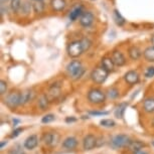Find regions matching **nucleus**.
<instances>
[{"mask_svg": "<svg viewBox=\"0 0 154 154\" xmlns=\"http://www.w3.org/2000/svg\"><path fill=\"white\" fill-rule=\"evenodd\" d=\"M127 106H128L127 103H121V104H119V105L116 107L115 112H114L115 117L118 118V119H122V118H123L124 113H125V110L127 109Z\"/></svg>", "mask_w": 154, "mask_h": 154, "instance_id": "19", "label": "nucleus"}, {"mask_svg": "<svg viewBox=\"0 0 154 154\" xmlns=\"http://www.w3.org/2000/svg\"><path fill=\"white\" fill-rule=\"evenodd\" d=\"M152 145H153V146H154V141H152Z\"/></svg>", "mask_w": 154, "mask_h": 154, "instance_id": "44", "label": "nucleus"}, {"mask_svg": "<svg viewBox=\"0 0 154 154\" xmlns=\"http://www.w3.org/2000/svg\"><path fill=\"white\" fill-rule=\"evenodd\" d=\"M144 57L147 62L149 63H154V46H149L144 51Z\"/></svg>", "mask_w": 154, "mask_h": 154, "instance_id": "21", "label": "nucleus"}, {"mask_svg": "<svg viewBox=\"0 0 154 154\" xmlns=\"http://www.w3.org/2000/svg\"><path fill=\"white\" fill-rule=\"evenodd\" d=\"M129 57H131L133 60H138L139 57H141L140 48H137V46H131V48H129Z\"/></svg>", "mask_w": 154, "mask_h": 154, "instance_id": "22", "label": "nucleus"}, {"mask_svg": "<svg viewBox=\"0 0 154 154\" xmlns=\"http://www.w3.org/2000/svg\"><path fill=\"white\" fill-rule=\"evenodd\" d=\"M8 1H11V0H1V3H5V2H8Z\"/></svg>", "mask_w": 154, "mask_h": 154, "instance_id": "43", "label": "nucleus"}, {"mask_svg": "<svg viewBox=\"0 0 154 154\" xmlns=\"http://www.w3.org/2000/svg\"><path fill=\"white\" fill-rule=\"evenodd\" d=\"M135 154H147L146 152H144V151H137V152H135Z\"/></svg>", "mask_w": 154, "mask_h": 154, "instance_id": "41", "label": "nucleus"}, {"mask_svg": "<svg viewBox=\"0 0 154 154\" xmlns=\"http://www.w3.org/2000/svg\"><path fill=\"white\" fill-rule=\"evenodd\" d=\"M83 13H84V7L82 5H78V6H75L74 9L71 11V13H69V19H71L72 21H75V20H77Z\"/></svg>", "mask_w": 154, "mask_h": 154, "instance_id": "16", "label": "nucleus"}, {"mask_svg": "<svg viewBox=\"0 0 154 154\" xmlns=\"http://www.w3.org/2000/svg\"><path fill=\"white\" fill-rule=\"evenodd\" d=\"M34 1H36V0H34Z\"/></svg>", "mask_w": 154, "mask_h": 154, "instance_id": "45", "label": "nucleus"}, {"mask_svg": "<svg viewBox=\"0 0 154 154\" xmlns=\"http://www.w3.org/2000/svg\"><path fill=\"white\" fill-rule=\"evenodd\" d=\"M151 43H152V45L154 46V34L152 35V37H151Z\"/></svg>", "mask_w": 154, "mask_h": 154, "instance_id": "42", "label": "nucleus"}, {"mask_svg": "<svg viewBox=\"0 0 154 154\" xmlns=\"http://www.w3.org/2000/svg\"><path fill=\"white\" fill-rule=\"evenodd\" d=\"M113 18H114L115 20V22H116V24L119 25V26H122V25L125 23V19H124V17L121 15L120 12L117 10V9H115L114 10V12H113Z\"/></svg>", "mask_w": 154, "mask_h": 154, "instance_id": "23", "label": "nucleus"}, {"mask_svg": "<svg viewBox=\"0 0 154 154\" xmlns=\"http://www.w3.org/2000/svg\"><path fill=\"white\" fill-rule=\"evenodd\" d=\"M84 53L83 45L81 40H75V42H72L68 45V54L71 57H78Z\"/></svg>", "mask_w": 154, "mask_h": 154, "instance_id": "5", "label": "nucleus"}, {"mask_svg": "<svg viewBox=\"0 0 154 154\" xmlns=\"http://www.w3.org/2000/svg\"><path fill=\"white\" fill-rule=\"evenodd\" d=\"M102 66L105 69H107L109 72L114 71L115 63L113 62L112 57H103L102 59Z\"/></svg>", "mask_w": 154, "mask_h": 154, "instance_id": "17", "label": "nucleus"}, {"mask_svg": "<svg viewBox=\"0 0 154 154\" xmlns=\"http://www.w3.org/2000/svg\"><path fill=\"white\" fill-rule=\"evenodd\" d=\"M124 79L126 81V83L129 84V85H135V84L139 82V75L135 71H129L125 74Z\"/></svg>", "mask_w": 154, "mask_h": 154, "instance_id": "10", "label": "nucleus"}, {"mask_svg": "<svg viewBox=\"0 0 154 154\" xmlns=\"http://www.w3.org/2000/svg\"><path fill=\"white\" fill-rule=\"evenodd\" d=\"M5 105L8 108L14 109L17 106L20 105V93L18 92H11L10 94L7 95V97L5 98Z\"/></svg>", "mask_w": 154, "mask_h": 154, "instance_id": "6", "label": "nucleus"}, {"mask_svg": "<svg viewBox=\"0 0 154 154\" xmlns=\"http://www.w3.org/2000/svg\"><path fill=\"white\" fill-rule=\"evenodd\" d=\"M108 114H109L108 112H98V111L90 112V115H92V116H105V115H108Z\"/></svg>", "mask_w": 154, "mask_h": 154, "instance_id": "37", "label": "nucleus"}, {"mask_svg": "<svg viewBox=\"0 0 154 154\" xmlns=\"http://www.w3.org/2000/svg\"><path fill=\"white\" fill-rule=\"evenodd\" d=\"M109 75V72L103 68V66H99L96 68L91 74V79L96 84H103L107 80Z\"/></svg>", "mask_w": 154, "mask_h": 154, "instance_id": "2", "label": "nucleus"}, {"mask_svg": "<svg viewBox=\"0 0 154 154\" xmlns=\"http://www.w3.org/2000/svg\"><path fill=\"white\" fill-rule=\"evenodd\" d=\"M112 60L114 62L115 66H122L126 63V59H125L124 54L121 53V51H114L112 54Z\"/></svg>", "mask_w": 154, "mask_h": 154, "instance_id": "13", "label": "nucleus"}, {"mask_svg": "<svg viewBox=\"0 0 154 154\" xmlns=\"http://www.w3.org/2000/svg\"><path fill=\"white\" fill-rule=\"evenodd\" d=\"M88 99L93 104H101L105 101L106 95L103 91L99 89H92L88 94Z\"/></svg>", "mask_w": 154, "mask_h": 154, "instance_id": "4", "label": "nucleus"}, {"mask_svg": "<svg viewBox=\"0 0 154 154\" xmlns=\"http://www.w3.org/2000/svg\"><path fill=\"white\" fill-rule=\"evenodd\" d=\"M107 96H108V98L110 99H116L119 96V91L116 88H111L108 90Z\"/></svg>", "mask_w": 154, "mask_h": 154, "instance_id": "29", "label": "nucleus"}, {"mask_svg": "<svg viewBox=\"0 0 154 154\" xmlns=\"http://www.w3.org/2000/svg\"><path fill=\"white\" fill-rule=\"evenodd\" d=\"M21 0H11L10 1V7L11 9H12V11H14V12H17L20 7H21Z\"/></svg>", "mask_w": 154, "mask_h": 154, "instance_id": "27", "label": "nucleus"}, {"mask_svg": "<svg viewBox=\"0 0 154 154\" xmlns=\"http://www.w3.org/2000/svg\"><path fill=\"white\" fill-rule=\"evenodd\" d=\"M96 144H97V138H96L94 135L89 134L84 138L83 146H84V149L85 150L94 149V148L96 147Z\"/></svg>", "mask_w": 154, "mask_h": 154, "instance_id": "9", "label": "nucleus"}, {"mask_svg": "<svg viewBox=\"0 0 154 154\" xmlns=\"http://www.w3.org/2000/svg\"><path fill=\"white\" fill-rule=\"evenodd\" d=\"M144 147V143H142L141 141H131L129 144V148L134 152L140 151L142 148Z\"/></svg>", "mask_w": 154, "mask_h": 154, "instance_id": "25", "label": "nucleus"}, {"mask_svg": "<svg viewBox=\"0 0 154 154\" xmlns=\"http://www.w3.org/2000/svg\"><path fill=\"white\" fill-rule=\"evenodd\" d=\"M78 145V140L75 137H68L63 142V146L66 149H75Z\"/></svg>", "mask_w": 154, "mask_h": 154, "instance_id": "18", "label": "nucleus"}, {"mask_svg": "<svg viewBox=\"0 0 154 154\" xmlns=\"http://www.w3.org/2000/svg\"><path fill=\"white\" fill-rule=\"evenodd\" d=\"M60 87L57 84H54L53 86L49 88L48 90V98L49 101H54L60 97Z\"/></svg>", "mask_w": 154, "mask_h": 154, "instance_id": "11", "label": "nucleus"}, {"mask_svg": "<svg viewBox=\"0 0 154 154\" xmlns=\"http://www.w3.org/2000/svg\"><path fill=\"white\" fill-rule=\"evenodd\" d=\"M32 7L35 12L37 13H42L45 10V3H43V0H36L34 1V3L32 4Z\"/></svg>", "mask_w": 154, "mask_h": 154, "instance_id": "26", "label": "nucleus"}, {"mask_svg": "<svg viewBox=\"0 0 154 154\" xmlns=\"http://www.w3.org/2000/svg\"><path fill=\"white\" fill-rule=\"evenodd\" d=\"M10 154H25V153H24V151L21 149V148L17 147V148H14V149L11 150Z\"/></svg>", "mask_w": 154, "mask_h": 154, "instance_id": "36", "label": "nucleus"}, {"mask_svg": "<svg viewBox=\"0 0 154 154\" xmlns=\"http://www.w3.org/2000/svg\"><path fill=\"white\" fill-rule=\"evenodd\" d=\"M51 8H53L54 11L60 12V11H63L66 8V0H51Z\"/></svg>", "mask_w": 154, "mask_h": 154, "instance_id": "15", "label": "nucleus"}, {"mask_svg": "<svg viewBox=\"0 0 154 154\" xmlns=\"http://www.w3.org/2000/svg\"><path fill=\"white\" fill-rule=\"evenodd\" d=\"M34 93L31 90H25L20 93V105H25L33 99Z\"/></svg>", "mask_w": 154, "mask_h": 154, "instance_id": "14", "label": "nucleus"}, {"mask_svg": "<svg viewBox=\"0 0 154 154\" xmlns=\"http://www.w3.org/2000/svg\"><path fill=\"white\" fill-rule=\"evenodd\" d=\"M6 144H7V141H3V142H1V145H0V148H1V149H2V148H3Z\"/></svg>", "mask_w": 154, "mask_h": 154, "instance_id": "40", "label": "nucleus"}, {"mask_svg": "<svg viewBox=\"0 0 154 154\" xmlns=\"http://www.w3.org/2000/svg\"><path fill=\"white\" fill-rule=\"evenodd\" d=\"M145 77L146 78H152L154 77V66H150L145 72Z\"/></svg>", "mask_w": 154, "mask_h": 154, "instance_id": "33", "label": "nucleus"}, {"mask_svg": "<svg viewBox=\"0 0 154 154\" xmlns=\"http://www.w3.org/2000/svg\"><path fill=\"white\" fill-rule=\"evenodd\" d=\"M7 91V84L6 82H4V81H1L0 82V94L1 95H4L5 93Z\"/></svg>", "mask_w": 154, "mask_h": 154, "instance_id": "32", "label": "nucleus"}, {"mask_svg": "<svg viewBox=\"0 0 154 154\" xmlns=\"http://www.w3.org/2000/svg\"><path fill=\"white\" fill-rule=\"evenodd\" d=\"M130 139L127 135L124 134H119L114 136L111 139V146L114 149H119V148L125 147V146H129L130 144Z\"/></svg>", "mask_w": 154, "mask_h": 154, "instance_id": "3", "label": "nucleus"}, {"mask_svg": "<svg viewBox=\"0 0 154 154\" xmlns=\"http://www.w3.org/2000/svg\"><path fill=\"white\" fill-rule=\"evenodd\" d=\"M75 121H77V119L74 118V117H68L66 119V123H72V122H75Z\"/></svg>", "mask_w": 154, "mask_h": 154, "instance_id": "39", "label": "nucleus"}, {"mask_svg": "<svg viewBox=\"0 0 154 154\" xmlns=\"http://www.w3.org/2000/svg\"><path fill=\"white\" fill-rule=\"evenodd\" d=\"M42 139L45 143L48 146H56L60 141V136L57 133H45Z\"/></svg>", "mask_w": 154, "mask_h": 154, "instance_id": "8", "label": "nucleus"}, {"mask_svg": "<svg viewBox=\"0 0 154 154\" xmlns=\"http://www.w3.org/2000/svg\"><path fill=\"white\" fill-rule=\"evenodd\" d=\"M54 120V115L53 114H48V115H45V117H42V123H51V122H53Z\"/></svg>", "mask_w": 154, "mask_h": 154, "instance_id": "31", "label": "nucleus"}, {"mask_svg": "<svg viewBox=\"0 0 154 154\" xmlns=\"http://www.w3.org/2000/svg\"><path fill=\"white\" fill-rule=\"evenodd\" d=\"M81 42H82L84 51H89L90 48H91V45H92V42L89 38H83L82 40H81Z\"/></svg>", "mask_w": 154, "mask_h": 154, "instance_id": "30", "label": "nucleus"}, {"mask_svg": "<svg viewBox=\"0 0 154 154\" xmlns=\"http://www.w3.org/2000/svg\"><path fill=\"white\" fill-rule=\"evenodd\" d=\"M48 98L46 95H42L38 99V107L42 110H45L48 109Z\"/></svg>", "mask_w": 154, "mask_h": 154, "instance_id": "24", "label": "nucleus"}, {"mask_svg": "<svg viewBox=\"0 0 154 154\" xmlns=\"http://www.w3.org/2000/svg\"><path fill=\"white\" fill-rule=\"evenodd\" d=\"M66 72L72 80H78L84 75L85 69L80 60H72L66 66Z\"/></svg>", "mask_w": 154, "mask_h": 154, "instance_id": "1", "label": "nucleus"}, {"mask_svg": "<svg viewBox=\"0 0 154 154\" xmlns=\"http://www.w3.org/2000/svg\"><path fill=\"white\" fill-rule=\"evenodd\" d=\"M100 124L102 125L103 127H107V128H112V127H115V121L112 120V119H104L100 122Z\"/></svg>", "mask_w": 154, "mask_h": 154, "instance_id": "28", "label": "nucleus"}, {"mask_svg": "<svg viewBox=\"0 0 154 154\" xmlns=\"http://www.w3.org/2000/svg\"><path fill=\"white\" fill-rule=\"evenodd\" d=\"M105 141H104V138H99L97 139V144H96V147H100L102 145H104Z\"/></svg>", "mask_w": 154, "mask_h": 154, "instance_id": "38", "label": "nucleus"}, {"mask_svg": "<svg viewBox=\"0 0 154 154\" xmlns=\"http://www.w3.org/2000/svg\"><path fill=\"white\" fill-rule=\"evenodd\" d=\"M94 19H95L94 14L92 12H90V11H84V13L80 17V23L84 27H89L93 24Z\"/></svg>", "mask_w": 154, "mask_h": 154, "instance_id": "7", "label": "nucleus"}, {"mask_svg": "<svg viewBox=\"0 0 154 154\" xmlns=\"http://www.w3.org/2000/svg\"><path fill=\"white\" fill-rule=\"evenodd\" d=\"M37 144H38V138L36 135H30L25 139L24 141V147L28 150H32L34 149Z\"/></svg>", "mask_w": 154, "mask_h": 154, "instance_id": "12", "label": "nucleus"}, {"mask_svg": "<svg viewBox=\"0 0 154 154\" xmlns=\"http://www.w3.org/2000/svg\"><path fill=\"white\" fill-rule=\"evenodd\" d=\"M143 108L147 113L154 112V98H147L143 103Z\"/></svg>", "mask_w": 154, "mask_h": 154, "instance_id": "20", "label": "nucleus"}, {"mask_svg": "<svg viewBox=\"0 0 154 154\" xmlns=\"http://www.w3.org/2000/svg\"><path fill=\"white\" fill-rule=\"evenodd\" d=\"M22 131H23L22 128H16V129L12 132V134H11V138H15V137H17V136H18Z\"/></svg>", "mask_w": 154, "mask_h": 154, "instance_id": "35", "label": "nucleus"}, {"mask_svg": "<svg viewBox=\"0 0 154 154\" xmlns=\"http://www.w3.org/2000/svg\"><path fill=\"white\" fill-rule=\"evenodd\" d=\"M30 8H31V5H30V4H28V3H23V4H21V7H20V9H21L22 11H24L25 14H27L28 12H29ZM20 9H19V10H20Z\"/></svg>", "mask_w": 154, "mask_h": 154, "instance_id": "34", "label": "nucleus"}]
</instances>
